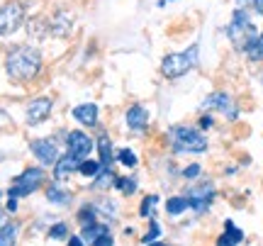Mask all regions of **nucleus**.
<instances>
[{"instance_id":"obj_40","label":"nucleus","mask_w":263,"mask_h":246,"mask_svg":"<svg viewBox=\"0 0 263 246\" xmlns=\"http://www.w3.org/2000/svg\"><path fill=\"white\" fill-rule=\"evenodd\" d=\"M146 246H168V244H161V241H151V244H146Z\"/></svg>"},{"instance_id":"obj_10","label":"nucleus","mask_w":263,"mask_h":246,"mask_svg":"<svg viewBox=\"0 0 263 246\" xmlns=\"http://www.w3.org/2000/svg\"><path fill=\"white\" fill-rule=\"evenodd\" d=\"M66 144H68V154L78 156L81 161H83V159H88V156H90V152H93V139H90L85 132H68Z\"/></svg>"},{"instance_id":"obj_9","label":"nucleus","mask_w":263,"mask_h":246,"mask_svg":"<svg viewBox=\"0 0 263 246\" xmlns=\"http://www.w3.org/2000/svg\"><path fill=\"white\" fill-rule=\"evenodd\" d=\"M29 149L39 159L42 166H54L59 161V146L54 139H34L29 144Z\"/></svg>"},{"instance_id":"obj_31","label":"nucleus","mask_w":263,"mask_h":246,"mask_svg":"<svg viewBox=\"0 0 263 246\" xmlns=\"http://www.w3.org/2000/svg\"><path fill=\"white\" fill-rule=\"evenodd\" d=\"M202 176V166L200 163H190V166H185L183 168V178H188V180H195Z\"/></svg>"},{"instance_id":"obj_35","label":"nucleus","mask_w":263,"mask_h":246,"mask_svg":"<svg viewBox=\"0 0 263 246\" xmlns=\"http://www.w3.org/2000/svg\"><path fill=\"white\" fill-rule=\"evenodd\" d=\"M251 12H256V15H258V17H263V0H254V3H251Z\"/></svg>"},{"instance_id":"obj_18","label":"nucleus","mask_w":263,"mask_h":246,"mask_svg":"<svg viewBox=\"0 0 263 246\" xmlns=\"http://www.w3.org/2000/svg\"><path fill=\"white\" fill-rule=\"evenodd\" d=\"M244 56L251 61V64H263V29L258 32V37L254 39V44L244 51Z\"/></svg>"},{"instance_id":"obj_3","label":"nucleus","mask_w":263,"mask_h":246,"mask_svg":"<svg viewBox=\"0 0 263 246\" xmlns=\"http://www.w3.org/2000/svg\"><path fill=\"white\" fill-rule=\"evenodd\" d=\"M166 137H168L173 154H205L210 146L205 132L190 124H173Z\"/></svg>"},{"instance_id":"obj_11","label":"nucleus","mask_w":263,"mask_h":246,"mask_svg":"<svg viewBox=\"0 0 263 246\" xmlns=\"http://www.w3.org/2000/svg\"><path fill=\"white\" fill-rule=\"evenodd\" d=\"M51 110H54V103L49 100V98H34L32 103L27 105V124H39L44 122L49 115H51Z\"/></svg>"},{"instance_id":"obj_12","label":"nucleus","mask_w":263,"mask_h":246,"mask_svg":"<svg viewBox=\"0 0 263 246\" xmlns=\"http://www.w3.org/2000/svg\"><path fill=\"white\" fill-rule=\"evenodd\" d=\"M124 122L129 127L132 132H146V127H149V112H146V107L144 105H132L127 115H124Z\"/></svg>"},{"instance_id":"obj_13","label":"nucleus","mask_w":263,"mask_h":246,"mask_svg":"<svg viewBox=\"0 0 263 246\" xmlns=\"http://www.w3.org/2000/svg\"><path fill=\"white\" fill-rule=\"evenodd\" d=\"M76 122H81L83 127H95L98 124V105L95 103H83V105H76L71 110Z\"/></svg>"},{"instance_id":"obj_7","label":"nucleus","mask_w":263,"mask_h":246,"mask_svg":"<svg viewBox=\"0 0 263 246\" xmlns=\"http://www.w3.org/2000/svg\"><path fill=\"white\" fill-rule=\"evenodd\" d=\"M44 183V171L42 168H27L22 171L15 183H12V188L8 190L10 198H22V195H29V193H34Z\"/></svg>"},{"instance_id":"obj_17","label":"nucleus","mask_w":263,"mask_h":246,"mask_svg":"<svg viewBox=\"0 0 263 246\" xmlns=\"http://www.w3.org/2000/svg\"><path fill=\"white\" fill-rule=\"evenodd\" d=\"M185 210H190L188 195H173V198H168V202H166V212H168L171 217H178Z\"/></svg>"},{"instance_id":"obj_19","label":"nucleus","mask_w":263,"mask_h":246,"mask_svg":"<svg viewBox=\"0 0 263 246\" xmlns=\"http://www.w3.org/2000/svg\"><path fill=\"white\" fill-rule=\"evenodd\" d=\"M98 149H100V163L107 168L112 161V144H110V137L105 132H100V137H98Z\"/></svg>"},{"instance_id":"obj_30","label":"nucleus","mask_w":263,"mask_h":246,"mask_svg":"<svg viewBox=\"0 0 263 246\" xmlns=\"http://www.w3.org/2000/svg\"><path fill=\"white\" fill-rule=\"evenodd\" d=\"M212 127H215V117L210 112H200V117H197V129L207 132V129H212Z\"/></svg>"},{"instance_id":"obj_8","label":"nucleus","mask_w":263,"mask_h":246,"mask_svg":"<svg viewBox=\"0 0 263 246\" xmlns=\"http://www.w3.org/2000/svg\"><path fill=\"white\" fill-rule=\"evenodd\" d=\"M212 200H215V185H212V180H205V183H200V185H193L188 190V202H190V210L197 212V215H202L210 210L212 205Z\"/></svg>"},{"instance_id":"obj_2","label":"nucleus","mask_w":263,"mask_h":246,"mask_svg":"<svg viewBox=\"0 0 263 246\" xmlns=\"http://www.w3.org/2000/svg\"><path fill=\"white\" fill-rule=\"evenodd\" d=\"M224 32H227L229 44H232L239 54H244L246 49L254 44V39L258 37V32H261V29L256 27L251 10L249 8H234L232 20H229V25H227Z\"/></svg>"},{"instance_id":"obj_37","label":"nucleus","mask_w":263,"mask_h":246,"mask_svg":"<svg viewBox=\"0 0 263 246\" xmlns=\"http://www.w3.org/2000/svg\"><path fill=\"white\" fill-rule=\"evenodd\" d=\"M251 3H254V0H234L236 8H251Z\"/></svg>"},{"instance_id":"obj_4","label":"nucleus","mask_w":263,"mask_h":246,"mask_svg":"<svg viewBox=\"0 0 263 246\" xmlns=\"http://www.w3.org/2000/svg\"><path fill=\"white\" fill-rule=\"evenodd\" d=\"M200 66V44H190L188 49L183 51H176V54H168L161 61V76L168 78V81H178V78L188 76L190 71H195Z\"/></svg>"},{"instance_id":"obj_33","label":"nucleus","mask_w":263,"mask_h":246,"mask_svg":"<svg viewBox=\"0 0 263 246\" xmlns=\"http://www.w3.org/2000/svg\"><path fill=\"white\" fill-rule=\"evenodd\" d=\"M115 244V239H112V234H110V232H105L103 237H98L93 241V246H112Z\"/></svg>"},{"instance_id":"obj_28","label":"nucleus","mask_w":263,"mask_h":246,"mask_svg":"<svg viewBox=\"0 0 263 246\" xmlns=\"http://www.w3.org/2000/svg\"><path fill=\"white\" fill-rule=\"evenodd\" d=\"M95 217H98V212H95V205H85L81 212H78V219H81V224H93Z\"/></svg>"},{"instance_id":"obj_27","label":"nucleus","mask_w":263,"mask_h":246,"mask_svg":"<svg viewBox=\"0 0 263 246\" xmlns=\"http://www.w3.org/2000/svg\"><path fill=\"white\" fill-rule=\"evenodd\" d=\"M115 185H117V190H122L124 195H132L137 190V180L132 176H124V178H115Z\"/></svg>"},{"instance_id":"obj_23","label":"nucleus","mask_w":263,"mask_h":246,"mask_svg":"<svg viewBox=\"0 0 263 246\" xmlns=\"http://www.w3.org/2000/svg\"><path fill=\"white\" fill-rule=\"evenodd\" d=\"M15 239H17V224L10 222L5 229H0V246H15Z\"/></svg>"},{"instance_id":"obj_16","label":"nucleus","mask_w":263,"mask_h":246,"mask_svg":"<svg viewBox=\"0 0 263 246\" xmlns=\"http://www.w3.org/2000/svg\"><path fill=\"white\" fill-rule=\"evenodd\" d=\"M71 22H73V17H71L68 12H57L54 20H51V34L66 37V34H68V27H71Z\"/></svg>"},{"instance_id":"obj_26","label":"nucleus","mask_w":263,"mask_h":246,"mask_svg":"<svg viewBox=\"0 0 263 246\" xmlns=\"http://www.w3.org/2000/svg\"><path fill=\"white\" fill-rule=\"evenodd\" d=\"M117 159H120V163L127 166V168H134V166L139 163V156L132 152V149H120V152H117Z\"/></svg>"},{"instance_id":"obj_34","label":"nucleus","mask_w":263,"mask_h":246,"mask_svg":"<svg viewBox=\"0 0 263 246\" xmlns=\"http://www.w3.org/2000/svg\"><path fill=\"white\" fill-rule=\"evenodd\" d=\"M12 127V117L5 110H0V129H10Z\"/></svg>"},{"instance_id":"obj_20","label":"nucleus","mask_w":263,"mask_h":246,"mask_svg":"<svg viewBox=\"0 0 263 246\" xmlns=\"http://www.w3.org/2000/svg\"><path fill=\"white\" fill-rule=\"evenodd\" d=\"M47 200L54 202V205H68V202H71V193L66 188H61V185H51V188L47 190Z\"/></svg>"},{"instance_id":"obj_1","label":"nucleus","mask_w":263,"mask_h":246,"mask_svg":"<svg viewBox=\"0 0 263 246\" xmlns=\"http://www.w3.org/2000/svg\"><path fill=\"white\" fill-rule=\"evenodd\" d=\"M5 71L12 81H32V78L39 76L42 71V54L39 49L29 47V44H20V47L10 49L8 59H5Z\"/></svg>"},{"instance_id":"obj_5","label":"nucleus","mask_w":263,"mask_h":246,"mask_svg":"<svg viewBox=\"0 0 263 246\" xmlns=\"http://www.w3.org/2000/svg\"><path fill=\"white\" fill-rule=\"evenodd\" d=\"M200 110H202V112H207V110L219 112L227 122H236L239 115H241V110H239V105H236V100H234V95L227 93V90H215V93H210L205 100H202Z\"/></svg>"},{"instance_id":"obj_24","label":"nucleus","mask_w":263,"mask_h":246,"mask_svg":"<svg viewBox=\"0 0 263 246\" xmlns=\"http://www.w3.org/2000/svg\"><path fill=\"white\" fill-rule=\"evenodd\" d=\"M112 183H115V176H112V171H110V168H103V171H100V173H98V176L93 178V185H95L98 190H105L107 185H112Z\"/></svg>"},{"instance_id":"obj_41","label":"nucleus","mask_w":263,"mask_h":246,"mask_svg":"<svg viewBox=\"0 0 263 246\" xmlns=\"http://www.w3.org/2000/svg\"><path fill=\"white\" fill-rule=\"evenodd\" d=\"M166 3H176V0H166Z\"/></svg>"},{"instance_id":"obj_22","label":"nucleus","mask_w":263,"mask_h":246,"mask_svg":"<svg viewBox=\"0 0 263 246\" xmlns=\"http://www.w3.org/2000/svg\"><path fill=\"white\" fill-rule=\"evenodd\" d=\"M105 232H110V229L105 227V224H95V222H93V224H85V227H83V239H85V241H90V244H93L95 239H98V237H103Z\"/></svg>"},{"instance_id":"obj_25","label":"nucleus","mask_w":263,"mask_h":246,"mask_svg":"<svg viewBox=\"0 0 263 246\" xmlns=\"http://www.w3.org/2000/svg\"><path fill=\"white\" fill-rule=\"evenodd\" d=\"M159 205V195H146L141 200V207H139V215L141 217H151L154 215V207Z\"/></svg>"},{"instance_id":"obj_38","label":"nucleus","mask_w":263,"mask_h":246,"mask_svg":"<svg viewBox=\"0 0 263 246\" xmlns=\"http://www.w3.org/2000/svg\"><path fill=\"white\" fill-rule=\"evenodd\" d=\"M17 210V198H10L8 200V212H15Z\"/></svg>"},{"instance_id":"obj_29","label":"nucleus","mask_w":263,"mask_h":246,"mask_svg":"<svg viewBox=\"0 0 263 246\" xmlns=\"http://www.w3.org/2000/svg\"><path fill=\"white\" fill-rule=\"evenodd\" d=\"M159 237H161V224H159V222H151L149 232L141 237V241H144V244H151V241H156Z\"/></svg>"},{"instance_id":"obj_32","label":"nucleus","mask_w":263,"mask_h":246,"mask_svg":"<svg viewBox=\"0 0 263 246\" xmlns=\"http://www.w3.org/2000/svg\"><path fill=\"white\" fill-rule=\"evenodd\" d=\"M68 232H66V224H54L49 229V239H64Z\"/></svg>"},{"instance_id":"obj_6","label":"nucleus","mask_w":263,"mask_h":246,"mask_svg":"<svg viewBox=\"0 0 263 246\" xmlns=\"http://www.w3.org/2000/svg\"><path fill=\"white\" fill-rule=\"evenodd\" d=\"M25 22V8L17 0H8L0 5V37L15 34Z\"/></svg>"},{"instance_id":"obj_14","label":"nucleus","mask_w":263,"mask_h":246,"mask_svg":"<svg viewBox=\"0 0 263 246\" xmlns=\"http://www.w3.org/2000/svg\"><path fill=\"white\" fill-rule=\"evenodd\" d=\"M78 168H81V159L73 156V154H64V156H59V161L54 163V176H57V180H66Z\"/></svg>"},{"instance_id":"obj_39","label":"nucleus","mask_w":263,"mask_h":246,"mask_svg":"<svg viewBox=\"0 0 263 246\" xmlns=\"http://www.w3.org/2000/svg\"><path fill=\"white\" fill-rule=\"evenodd\" d=\"M68 246H83V239H81V237H71V239H68Z\"/></svg>"},{"instance_id":"obj_15","label":"nucleus","mask_w":263,"mask_h":246,"mask_svg":"<svg viewBox=\"0 0 263 246\" xmlns=\"http://www.w3.org/2000/svg\"><path fill=\"white\" fill-rule=\"evenodd\" d=\"M241 241H244V232L236 227L232 219H227L224 232H222V237L217 239V246H239Z\"/></svg>"},{"instance_id":"obj_21","label":"nucleus","mask_w":263,"mask_h":246,"mask_svg":"<svg viewBox=\"0 0 263 246\" xmlns=\"http://www.w3.org/2000/svg\"><path fill=\"white\" fill-rule=\"evenodd\" d=\"M105 166L100 161H90V159H83L81 161V168H78V173H83L85 178H95L100 171H103Z\"/></svg>"},{"instance_id":"obj_36","label":"nucleus","mask_w":263,"mask_h":246,"mask_svg":"<svg viewBox=\"0 0 263 246\" xmlns=\"http://www.w3.org/2000/svg\"><path fill=\"white\" fill-rule=\"evenodd\" d=\"M10 224V219H8V212L5 210H0V229H5Z\"/></svg>"}]
</instances>
